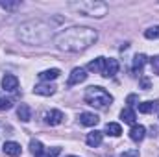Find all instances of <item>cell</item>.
<instances>
[{"instance_id":"277c9868","label":"cell","mask_w":159,"mask_h":157,"mask_svg":"<svg viewBox=\"0 0 159 157\" xmlns=\"http://www.w3.org/2000/svg\"><path fill=\"white\" fill-rule=\"evenodd\" d=\"M83 100H85V104H89V105H93V107H96V109H106V107L111 105L113 96H111L104 87H94V85H93V87L87 89Z\"/></svg>"},{"instance_id":"8fae6325","label":"cell","mask_w":159,"mask_h":157,"mask_svg":"<svg viewBox=\"0 0 159 157\" xmlns=\"http://www.w3.org/2000/svg\"><path fill=\"white\" fill-rule=\"evenodd\" d=\"M4 154L9 157H17L20 155V152H22V148H20V144L19 142H15V141H7V142H4Z\"/></svg>"},{"instance_id":"8992f818","label":"cell","mask_w":159,"mask_h":157,"mask_svg":"<svg viewBox=\"0 0 159 157\" xmlns=\"http://www.w3.org/2000/svg\"><path fill=\"white\" fill-rule=\"evenodd\" d=\"M117 72H119V61L113 59V57L106 59V65H104V72H102V76H104V78H113V76H117Z\"/></svg>"},{"instance_id":"d6986e66","label":"cell","mask_w":159,"mask_h":157,"mask_svg":"<svg viewBox=\"0 0 159 157\" xmlns=\"http://www.w3.org/2000/svg\"><path fill=\"white\" fill-rule=\"evenodd\" d=\"M120 118H122V122H126V124H135V111L131 109V107H126V109H122L120 111Z\"/></svg>"},{"instance_id":"ffe728a7","label":"cell","mask_w":159,"mask_h":157,"mask_svg":"<svg viewBox=\"0 0 159 157\" xmlns=\"http://www.w3.org/2000/svg\"><path fill=\"white\" fill-rule=\"evenodd\" d=\"M106 133L111 135V137H120L122 135V128H120V124H117V122H107L106 124Z\"/></svg>"},{"instance_id":"d4e9b609","label":"cell","mask_w":159,"mask_h":157,"mask_svg":"<svg viewBox=\"0 0 159 157\" xmlns=\"http://www.w3.org/2000/svg\"><path fill=\"white\" fill-rule=\"evenodd\" d=\"M120 157H141V154H139V150H126V152H122Z\"/></svg>"},{"instance_id":"603a6c76","label":"cell","mask_w":159,"mask_h":157,"mask_svg":"<svg viewBox=\"0 0 159 157\" xmlns=\"http://www.w3.org/2000/svg\"><path fill=\"white\" fill-rule=\"evenodd\" d=\"M13 107V100L9 98H0V111H7Z\"/></svg>"},{"instance_id":"5b68a950","label":"cell","mask_w":159,"mask_h":157,"mask_svg":"<svg viewBox=\"0 0 159 157\" xmlns=\"http://www.w3.org/2000/svg\"><path fill=\"white\" fill-rule=\"evenodd\" d=\"M63 118H65V115H63L59 109H50V111L44 113V122H46L48 126H59V124L63 122Z\"/></svg>"},{"instance_id":"3957f363","label":"cell","mask_w":159,"mask_h":157,"mask_svg":"<svg viewBox=\"0 0 159 157\" xmlns=\"http://www.w3.org/2000/svg\"><path fill=\"white\" fill-rule=\"evenodd\" d=\"M74 11H78L80 15L85 17H93V19H102L104 15H107L109 7L107 4L100 2V0H80V2H70L69 4Z\"/></svg>"},{"instance_id":"30bf717a","label":"cell","mask_w":159,"mask_h":157,"mask_svg":"<svg viewBox=\"0 0 159 157\" xmlns=\"http://www.w3.org/2000/svg\"><path fill=\"white\" fill-rule=\"evenodd\" d=\"M54 92H56L54 83H39L34 87V94H39V96H52Z\"/></svg>"},{"instance_id":"7a4b0ae2","label":"cell","mask_w":159,"mask_h":157,"mask_svg":"<svg viewBox=\"0 0 159 157\" xmlns=\"http://www.w3.org/2000/svg\"><path fill=\"white\" fill-rule=\"evenodd\" d=\"M17 37L22 41L24 44L30 46H43L50 41H54V26L46 20H28L22 22L17 30Z\"/></svg>"},{"instance_id":"ba28073f","label":"cell","mask_w":159,"mask_h":157,"mask_svg":"<svg viewBox=\"0 0 159 157\" xmlns=\"http://www.w3.org/2000/svg\"><path fill=\"white\" fill-rule=\"evenodd\" d=\"M87 79V72H85V69H81V67H76L72 72H70V76H69V85H78L81 81H85Z\"/></svg>"},{"instance_id":"f1b7e54d","label":"cell","mask_w":159,"mask_h":157,"mask_svg":"<svg viewBox=\"0 0 159 157\" xmlns=\"http://www.w3.org/2000/svg\"><path fill=\"white\" fill-rule=\"evenodd\" d=\"M41 157H54V155H52V154L48 152V154H44V155H41Z\"/></svg>"},{"instance_id":"484cf974","label":"cell","mask_w":159,"mask_h":157,"mask_svg":"<svg viewBox=\"0 0 159 157\" xmlns=\"http://www.w3.org/2000/svg\"><path fill=\"white\" fill-rule=\"evenodd\" d=\"M126 102H128V107H131V105H137L139 98H137V94H129V96L126 98Z\"/></svg>"},{"instance_id":"ac0fdd59","label":"cell","mask_w":159,"mask_h":157,"mask_svg":"<svg viewBox=\"0 0 159 157\" xmlns=\"http://www.w3.org/2000/svg\"><path fill=\"white\" fill-rule=\"evenodd\" d=\"M30 152L35 157L44 155V146H43V142L37 141V139H32V141H30Z\"/></svg>"},{"instance_id":"7c38bea8","label":"cell","mask_w":159,"mask_h":157,"mask_svg":"<svg viewBox=\"0 0 159 157\" xmlns=\"http://www.w3.org/2000/svg\"><path fill=\"white\" fill-rule=\"evenodd\" d=\"M102 141H104V133L102 131H91V133H87V139H85V142L91 146V148H96V146H100L102 144Z\"/></svg>"},{"instance_id":"2e32d148","label":"cell","mask_w":159,"mask_h":157,"mask_svg":"<svg viewBox=\"0 0 159 157\" xmlns=\"http://www.w3.org/2000/svg\"><path fill=\"white\" fill-rule=\"evenodd\" d=\"M104 65H106V57H96V59H93L89 65H87V69L89 70H93V72H104Z\"/></svg>"},{"instance_id":"4fadbf2b","label":"cell","mask_w":159,"mask_h":157,"mask_svg":"<svg viewBox=\"0 0 159 157\" xmlns=\"http://www.w3.org/2000/svg\"><path fill=\"white\" fill-rule=\"evenodd\" d=\"M98 122H100V118H98V115H94V113H81V115H80V124H81V126L93 128V126H96Z\"/></svg>"},{"instance_id":"cb8c5ba5","label":"cell","mask_w":159,"mask_h":157,"mask_svg":"<svg viewBox=\"0 0 159 157\" xmlns=\"http://www.w3.org/2000/svg\"><path fill=\"white\" fill-rule=\"evenodd\" d=\"M0 6H2L4 9H15V7H19L20 4H19V2H0Z\"/></svg>"},{"instance_id":"4316f807","label":"cell","mask_w":159,"mask_h":157,"mask_svg":"<svg viewBox=\"0 0 159 157\" xmlns=\"http://www.w3.org/2000/svg\"><path fill=\"white\" fill-rule=\"evenodd\" d=\"M150 63H152L154 72H157V74H159V56H154V57L150 59Z\"/></svg>"},{"instance_id":"83f0119b","label":"cell","mask_w":159,"mask_h":157,"mask_svg":"<svg viewBox=\"0 0 159 157\" xmlns=\"http://www.w3.org/2000/svg\"><path fill=\"white\" fill-rule=\"evenodd\" d=\"M141 85H143V89H146V91H148V89H150V79L143 78V79H141Z\"/></svg>"},{"instance_id":"9c48e42d","label":"cell","mask_w":159,"mask_h":157,"mask_svg":"<svg viewBox=\"0 0 159 157\" xmlns=\"http://www.w3.org/2000/svg\"><path fill=\"white\" fill-rule=\"evenodd\" d=\"M144 135H146V128H144V126H141V124H133V126H131V129H129V139H131L133 142H141V141L144 139Z\"/></svg>"},{"instance_id":"e0dca14e","label":"cell","mask_w":159,"mask_h":157,"mask_svg":"<svg viewBox=\"0 0 159 157\" xmlns=\"http://www.w3.org/2000/svg\"><path fill=\"white\" fill-rule=\"evenodd\" d=\"M59 74H61L59 69H48V70H43V72L39 74V79L41 81H48V83H50V79H56Z\"/></svg>"},{"instance_id":"7402d4cb","label":"cell","mask_w":159,"mask_h":157,"mask_svg":"<svg viewBox=\"0 0 159 157\" xmlns=\"http://www.w3.org/2000/svg\"><path fill=\"white\" fill-rule=\"evenodd\" d=\"M144 37L146 39H159V26H150L148 30H144Z\"/></svg>"},{"instance_id":"5bb4252c","label":"cell","mask_w":159,"mask_h":157,"mask_svg":"<svg viewBox=\"0 0 159 157\" xmlns=\"http://www.w3.org/2000/svg\"><path fill=\"white\" fill-rule=\"evenodd\" d=\"M146 56L144 54H137L135 57H133V65H131V70H133V74H137V72H141L143 70V67L146 65Z\"/></svg>"},{"instance_id":"6da1fadb","label":"cell","mask_w":159,"mask_h":157,"mask_svg":"<svg viewBox=\"0 0 159 157\" xmlns=\"http://www.w3.org/2000/svg\"><path fill=\"white\" fill-rule=\"evenodd\" d=\"M98 41V32L89 26H72L67 30H61L54 35V44L61 52L76 54L91 48Z\"/></svg>"},{"instance_id":"9a60e30c","label":"cell","mask_w":159,"mask_h":157,"mask_svg":"<svg viewBox=\"0 0 159 157\" xmlns=\"http://www.w3.org/2000/svg\"><path fill=\"white\" fill-rule=\"evenodd\" d=\"M17 115H19V118H20L22 122H30V118H32V109H30V105H28V104H20V105L17 107Z\"/></svg>"},{"instance_id":"f546056e","label":"cell","mask_w":159,"mask_h":157,"mask_svg":"<svg viewBox=\"0 0 159 157\" xmlns=\"http://www.w3.org/2000/svg\"><path fill=\"white\" fill-rule=\"evenodd\" d=\"M67 157H76V155H67Z\"/></svg>"},{"instance_id":"44dd1931","label":"cell","mask_w":159,"mask_h":157,"mask_svg":"<svg viewBox=\"0 0 159 157\" xmlns=\"http://www.w3.org/2000/svg\"><path fill=\"white\" fill-rule=\"evenodd\" d=\"M156 107H157V102H143V104H137V109H139V113H144V115L152 113Z\"/></svg>"},{"instance_id":"52a82bcc","label":"cell","mask_w":159,"mask_h":157,"mask_svg":"<svg viewBox=\"0 0 159 157\" xmlns=\"http://www.w3.org/2000/svg\"><path fill=\"white\" fill-rule=\"evenodd\" d=\"M0 85H2L4 91L13 92V91H17V87H19V78L13 76V74H6V76L2 78V81H0Z\"/></svg>"}]
</instances>
